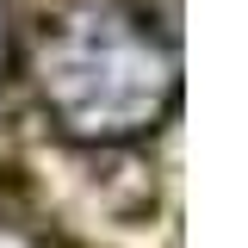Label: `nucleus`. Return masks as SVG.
I'll use <instances>...</instances> for the list:
<instances>
[{
    "mask_svg": "<svg viewBox=\"0 0 248 248\" xmlns=\"http://www.w3.org/2000/svg\"><path fill=\"white\" fill-rule=\"evenodd\" d=\"M37 93L75 143H130L174 112L180 50L137 0H75L37 31Z\"/></svg>",
    "mask_w": 248,
    "mask_h": 248,
    "instance_id": "obj_1",
    "label": "nucleus"
},
{
    "mask_svg": "<svg viewBox=\"0 0 248 248\" xmlns=\"http://www.w3.org/2000/svg\"><path fill=\"white\" fill-rule=\"evenodd\" d=\"M6 56H13V31H6V0H0V75H6Z\"/></svg>",
    "mask_w": 248,
    "mask_h": 248,
    "instance_id": "obj_2",
    "label": "nucleus"
}]
</instances>
